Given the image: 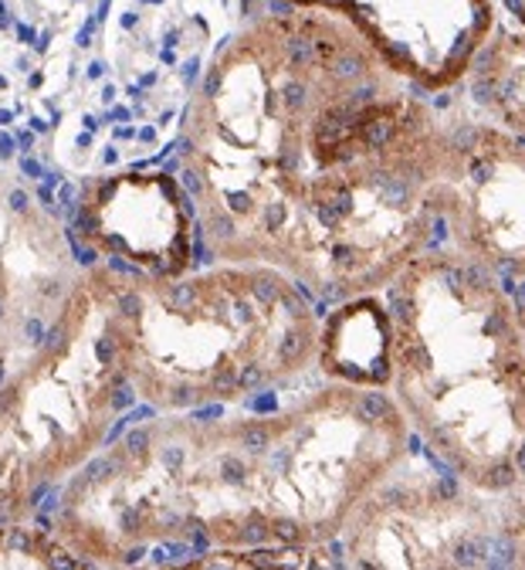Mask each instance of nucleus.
Masks as SVG:
<instances>
[{
    "label": "nucleus",
    "instance_id": "nucleus-12",
    "mask_svg": "<svg viewBox=\"0 0 525 570\" xmlns=\"http://www.w3.org/2000/svg\"><path fill=\"white\" fill-rule=\"evenodd\" d=\"M0 154H4V157L11 154V139L8 136H0Z\"/></svg>",
    "mask_w": 525,
    "mask_h": 570
},
{
    "label": "nucleus",
    "instance_id": "nucleus-13",
    "mask_svg": "<svg viewBox=\"0 0 525 570\" xmlns=\"http://www.w3.org/2000/svg\"><path fill=\"white\" fill-rule=\"evenodd\" d=\"M24 170H28V174H31V177H38V174H41V167H38V164H31V160H28V164H24Z\"/></svg>",
    "mask_w": 525,
    "mask_h": 570
},
{
    "label": "nucleus",
    "instance_id": "nucleus-2",
    "mask_svg": "<svg viewBox=\"0 0 525 570\" xmlns=\"http://www.w3.org/2000/svg\"><path fill=\"white\" fill-rule=\"evenodd\" d=\"M343 530L359 567L462 570L488 567L492 557L508 563L505 495L478 492L447 469H410V455L359 499Z\"/></svg>",
    "mask_w": 525,
    "mask_h": 570
},
{
    "label": "nucleus",
    "instance_id": "nucleus-5",
    "mask_svg": "<svg viewBox=\"0 0 525 570\" xmlns=\"http://www.w3.org/2000/svg\"><path fill=\"white\" fill-rule=\"evenodd\" d=\"M468 86L492 126L525 142V31L488 38L468 68Z\"/></svg>",
    "mask_w": 525,
    "mask_h": 570
},
{
    "label": "nucleus",
    "instance_id": "nucleus-11",
    "mask_svg": "<svg viewBox=\"0 0 525 570\" xmlns=\"http://www.w3.org/2000/svg\"><path fill=\"white\" fill-rule=\"evenodd\" d=\"M11 204H14L18 210H24V207H28V197H24V194H14V197H11Z\"/></svg>",
    "mask_w": 525,
    "mask_h": 570
},
{
    "label": "nucleus",
    "instance_id": "nucleus-7",
    "mask_svg": "<svg viewBox=\"0 0 525 570\" xmlns=\"http://www.w3.org/2000/svg\"><path fill=\"white\" fill-rule=\"evenodd\" d=\"M109 472H116V462H112V459H96V462L86 469V479H89V482H99V479H106Z\"/></svg>",
    "mask_w": 525,
    "mask_h": 570
},
{
    "label": "nucleus",
    "instance_id": "nucleus-8",
    "mask_svg": "<svg viewBox=\"0 0 525 570\" xmlns=\"http://www.w3.org/2000/svg\"><path fill=\"white\" fill-rule=\"evenodd\" d=\"M512 299H515L518 320H522V326H525V278H522V282H512Z\"/></svg>",
    "mask_w": 525,
    "mask_h": 570
},
{
    "label": "nucleus",
    "instance_id": "nucleus-16",
    "mask_svg": "<svg viewBox=\"0 0 525 570\" xmlns=\"http://www.w3.org/2000/svg\"><path fill=\"white\" fill-rule=\"evenodd\" d=\"M146 4H160V0H146Z\"/></svg>",
    "mask_w": 525,
    "mask_h": 570
},
{
    "label": "nucleus",
    "instance_id": "nucleus-6",
    "mask_svg": "<svg viewBox=\"0 0 525 570\" xmlns=\"http://www.w3.org/2000/svg\"><path fill=\"white\" fill-rule=\"evenodd\" d=\"M505 543L508 567L525 570V475L505 492Z\"/></svg>",
    "mask_w": 525,
    "mask_h": 570
},
{
    "label": "nucleus",
    "instance_id": "nucleus-4",
    "mask_svg": "<svg viewBox=\"0 0 525 570\" xmlns=\"http://www.w3.org/2000/svg\"><path fill=\"white\" fill-rule=\"evenodd\" d=\"M319 361L329 377L356 387H384L394 381V323L377 296H356L329 316L319 336Z\"/></svg>",
    "mask_w": 525,
    "mask_h": 570
},
{
    "label": "nucleus",
    "instance_id": "nucleus-1",
    "mask_svg": "<svg viewBox=\"0 0 525 570\" xmlns=\"http://www.w3.org/2000/svg\"><path fill=\"white\" fill-rule=\"evenodd\" d=\"M394 401L440 469L505 495L525 475V326L512 285L434 245L390 285Z\"/></svg>",
    "mask_w": 525,
    "mask_h": 570
},
{
    "label": "nucleus",
    "instance_id": "nucleus-15",
    "mask_svg": "<svg viewBox=\"0 0 525 570\" xmlns=\"http://www.w3.org/2000/svg\"><path fill=\"white\" fill-rule=\"evenodd\" d=\"M102 99H106V102H112V99H116V89H112V86H106V92H102Z\"/></svg>",
    "mask_w": 525,
    "mask_h": 570
},
{
    "label": "nucleus",
    "instance_id": "nucleus-10",
    "mask_svg": "<svg viewBox=\"0 0 525 570\" xmlns=\"http://www.w3.org/2000/svg\"><path fill=\"white\" fill-rule=\"evenodd\" d=\"M102 71H106V65H102V61H96V65L89 68V79H99V76H102Z\"/></svg>",
    "mask_w": 525,
    "mask_h": 570
},
{
    "label": "nucleus",
    "instance_id": "nucleus-9",
    "mask_svg": "<svg viewBox=\"0 0 525 570\" xmlns=\"http://www.w3.org/2000/svg\"><path fill=\"white\" fill-rule=\"evenodd\" d=\"M146 445H149V435L146 432H132L129 435V452H142Z\"/></svg>",
    "mask_w": 525,
    "mask_h": 570
},
{
    "label": "nucleus",
    "instance_id": "nucleus-3",
    "mask_svg": "<svg viewBox=\"0 0 525 570\" xmlns=\"http://www.w3.org/2000/svg\"><path fill=\"white\" fill-rule=\"evenodd\" d=\"M434 245H447L508 285L525 278V142L492 122L444 126L427 194Z\"/></svg>",
    "mask_w": 525,
    "mask_h": 570
},
{
    "label": "nucleus",
    "instance_id": "nucleus-14",
    "mask_svg": "<svg viewBox=\"0 0 525 570\" xmlns=\"http://www.w3.org/2000/svg\"><path fill=\"white\" fill-rule=\"evenodd\" d=\"M512 4H515V11L522 14V21H525V0H512Z\"/></svg>",
    "mask_w": 525,
    "mask_h": 570
}]
</instances>
